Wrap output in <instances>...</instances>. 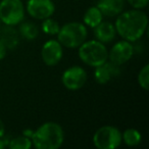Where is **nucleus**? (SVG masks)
I'll use <instances>...</instances> for the list:
<instances>
[{
    "label": "nucleus",
    "instance_id": "nucleus-1",
    "mask_svg": "<svg viewBox=\"0 0 149 149\" xmlns=\"http://www.w3.org/2000/svg\"><path fill=\"white\" fill-rule=\"evenodd\" d=\"M148 19L143 11L135 9L120 13L116 22V33L124 40L136 42L142 38L147 29Z\"/></svg>",
    "mask_w": 149,
    "mask_h": 149
},
{
    "label": "nucleus",
    "instance_id": "nucleus-2",
    "mask_svg": "<svg viewBox=\"0 0 149 149\" xmlns=\"http://www.w3.org/2000/svg\"><path fill=\"white\" fill-rule=\"evenodd\" d=\"M63 140V130L53 122L41 125L32 135V144L37 149H57L62 145Z\"/></svg>",
    "mask_w": 149,
    "mask_h": 149
},
{
    "label": "nucleus",
    "instance_id": "nucleus-3",
    "mask_svg": "<svg viewBox=\"0 0 149 149\" xmlns=\"http://www.w3.org/2000/svg\"><path fill=\"white\" fill-rule=\"evenodd\" d=\"M79 57L87 65L96 68L108 59V51L104 43L97 40L85 41L80 46Z\"/></svg>",
    "mask_w": 149,
    "mask_h": 149
},
{
    "label": "nucleus",
    "instance_id": "nucleus-4",
    "mask_svg": "<svg viewBox=\"0 0 149 149\" xmlns=\"http://www.w3.org/2000/svg\"><path fill=\"white\" fill-rule=\"evenodd\" d=\"M58 42L68 48H78L86 41L87 29L81 23H68L57 33Z\"/></svg>",
    "mask_w": 149,
    "mask_h": 149
},
{
    "label": "nucleus",
    "instance_id": "nucleus-5",
    "mask_svg": "<svg viewBox=\"0 0 149 149\" xmlns=\"http://www.w3.org/2000/svg\"><path fill=\"white\" fill-rule=\"evenodd\" d=\"M25 17L22 0H2L0 2V21L7 26H17Z\"/></svg>",
    "mask_w": 149,
    "mask_h": 149
},
{
    "label": "nucleus",
    "instance_id": "nucleus-6",
    "mask_svg": "<svg viewBox=\"0 0 149 149\" xmlns=\"http://www.w3.org/2000/svg\"><path fill=\"white\" fill-rule=\"evenodd\" d=\"M93 143L98 149H114L122 143V133L116 127H101L94 134Z\"/></svg>",
    "mask_w": 149,
    "mask_h": 149
},
{
    "label": "nucleus",
    "instance_id": "nucleus-7",
    "mask_svg": "<svg viewBox=\"0 0 149 149\" xmlns=\"http://www.w3.org/2000/svg\"><path fill=\"white\" fill-rule=\"evenodd\" d=\"M62 84L68 90H79L86 84L87 74L81 66H72L62 74Z\"/></svg>",
    "mask_w": 149,
    "mask_h": 149
},
{
    "label": "nucleus",
    "instance_id": "nucleus-8",
    "mask_svg": "<svg viewBox=\"0 0 149 149\" xmlns=\"http://www.w3.org/2000/svg\"><path fill=\"white\" fill-rule=\"evenodd\" d=\"M55 6L51 0H29L27 3V11L32 17L37 19H45L51 17Z\"/></svg>",
    "mask_w": 149,
    "mask_h": 149
},
{
    "label": "nucleus",
    "instance_id": "nucleus-9",
    "mask_svg": "<svg viewBox=\"0 0 149 149\" xmlns=\"http://www.w3.org/2000/svg\"><path fill=\"white\" fill-rule=\"evenodd\" d=\"M133 54H134L133 45L131 44V42L124 40V41L118 42L112 46L108 53V57L111 62L118 65H122L131 59Z\"/></svg>",
    "mask_w": 149,
    "mask_h": 149
},
{
    "label": "nucleus",
    "instance_id": "nucleus-10",
    "mask_svg": "<svg viewBox=\"0 0 149 149\" xmlns=\"http://www.w3.org/2000/svg\"><path fill=\"white\" fill-rule=\"evenodd\" d=\"M41 56L45 64L49 66L55 65L62 57V45L56 40H49L42 47Z\"/></svg>",
    "mask_w": 149,
    "mask_h": 149
},
{
    "label": "nucleus",
    "instance_id": "nucleus-11",
    "mask_svg": "<svg viewBox=\"0 0 149 149\" xmlns=\"http://www.w3.org/2000/svg\"><path fill=\"white\" fill-rule=\"evenodd\" d=\"M120 74V65L113 63L111 61L103 62L100 65L96 66L95 72H94V77L98 84H104L110 82L112 79L118 77Z\"/></svg>",
    "mask_w": 149,
    "mask_h": 149
},
{
    "label": "nucleus",
    "instance_id": "nucleus-12",
    "mask_svg": "<svg viewBox=\"0 0 149 149\" xmlns=\"http://www.w3.org/2000/svg\"><path fill=\"white\" fill-rule=\"evenodd\" d=\"M97 7L105 17H116L125 8V0H99Z\"/></svg>",
    "mask_w": 149,
    "mask_h": 149
},
{
    "label": "nucleus",
    "instance_id": "nucleus-13",
    "mask_svg": "<svg viewBox=\"0 0 149 149\" xmlns=\"http://www.w3.org/2000/svg\"><path fill=\"white\" fill-rule=\"evenodd\" d=\"M94 35L97 41L101 43H109L116 38V27L109 22H101L94 28Z\"/></svg>",
    "mask_w": 149,
    "mask_h": 149
},
{
    "label": "nucleus",
    "instance_id": "nucleus-14",
    "mask_svg": "<svg viewBox=\"0 0 149 149\" xmlns=\"http://www.w3.org/2000/svg\"><path fill=\"white\" fill-rule=\"evenodd\" d=\"M13 26L5 25L3 28H0V40L4 43L5 47L13 49L19 43V34L13 29Z\"/></svg>",
    "mask_w": 149,
    "mask_h": 149
},
{
    "label": "nucleus",
    "instance_id": "nucleus-15",
    "mask_svg": "<svg viewBox=\"0 0 149 149\" xmlns=\"http://www.w3.org/2000/svg\"><path fill=\"white\" fill-rule=\"evenodd\" d=\"M102 17H103V15H102L101 11L99 10V8L97 6H92L86 10L83 19L84 23L88 27L95 28L102 22Z\"/></svg>",
    "mask_w": 149,
    "mask_h": 149
},
{
    "label": "nucleus",
    "instance_id": "nucleus-16",
    "mask_svg": "<svg viewBox=\"0 0 149 149\" xmlns=\"http://www.w3.org/2000/svg\"><path fill=\"white\" fill-rule=\"evenodd\" d=\"M142 137L136 129H128L122 134V141H124L128 146H137L141 143Z\"/></svg>",
    "mask_w": 149,
    "mask_h": 149
},
{
    "label": "nucleus",
    "instance_id": "nucleus-17",
    "mask_svg": "<svg viewBox=\"0 0 149 149\" xmlns=\"http://www.w3.org/2000/svg\"><path fill=\"white\" fill-rule=\"evenodd\" d=\"M19 32L22 37L27 40H33L37 38L38 35H39V30H38L37 26L35 24L31 23V22L22 24Z\"/></svg>",
    "mask_w": 149,
    "mask_h": 149
},
{
    "label": "nucleus",
    "instance_id": "nucleus-18",
    "mask_svg": "<svg viewBox=\"0 0 149 149\" xmlns=\"http://www.w3.org/2000/svg\"><path fill=\"white\" fill-rule=\"evenodd\" d=\"M60 27L58 25V23L56 21H54L53 19H43V23H42V30L45 34L47 35H57L58 31H59Z\"/></svg>",
    "mask_w": 149,
    "mask_h": 149
},
{
    "label": "nucleus",
    "instance_id": "nucleus-19",
    "mask_svg": "<svg viewBox=\"0 0 149 149\" xmlns=\"http://www.w3.org/2000/svg\"><path fill=\"white\" fill-rule=\"evenodd\" d=\"M8 146L10 149H30L32 147V140L24 136L17 137L10 141Z\"/></svg>",
    "mask_w": 149,
    "mask_h": 149
},
{
    "label": "nucleus",
    "instance_id": "nucleus-20",
    "mask_svg": "<svg viewBox=\"0 0 149 149\" xmlns=\"http://www.w3.org/2000/svg\"><path fill=\"white\" fill-rule=\"evenodd\" d=\"M138 83L140 87H142L144 90H148L149 88V65L143 66V68L140 70L138 74Z\"/></svg>",
    "mask_w": 149,
    "mask_h": 149
},
{
    "label": "nucleus",
    "instance_id": "nucleus-21",
    "mask_svg": "<svg viewBox=\"0 0 149 149\" xmlns=\"http://www.w3.org/2000/svg\"><path fill=\"white\" fill-rule=\"evenodd\" d=\"M127 1L135 9H142L148 4V0H127Z\"/></svg>",
    "mask_w": 149,
    "mask_h": 149
},
{
    "label": "nucleus",
    "instance_id": "nucleus-22",
    "mask_svg": "<svg viewBox=\"0 0 149 149\" xmlns=\"http://www.w3.org/2000/svg\"><path fill=\"white\" fill-rule=\"evenodd\" d=\"M6 50H7V48L5 47L4 43L0 40V60L5 57V55H6Z\"/></svg>",
    "mask_w": 149,
    "mask_h": 149
},
{
    "label": "nucleus",
    "instance_id": "nucleus-23",
    "mask_svg": "<svg viewBox=\"0 0 149 149\" xmlns=\"http://www.w3.org/2000/svg\"><path fill=\"white\" fill-rule=\"evenodd\" d=\"M4 133H5V127L4 124L1 120H0V138H2L4 136Z\"/></svg>",
    "mask_w": 149,
    "mask_h": 149
},
{
    "label": "nucleus",
    "instance_id": "nucleus-24",
    "mask_svg": "<svg viewBox=\"0 0 149 149\" xmlns=\"http://www.w3.org/2000/svg\"><path fill=\"white\" fill-rule=\"evenodd\" d=\"M5 147V144H4V142H3L1 139H0V149H3Z\"/></svg>",
    "mask_w": 149,
    "mask_h": 149
},
{
    "label": "nucleus",
    "instance_id": "nucleus-25",
    "mask_svg": "<svg viewBox=\"0 0 149 149\" xmlns=\"http://www.w3.org/2000/svg\"><path fill=\"white\" fill-rule=\"evenodd\" d=\"M0 28H1V21H0Z\"/></svg>",
    "mask_w": 149,
    "mask_h": 149
}]
</instances>
